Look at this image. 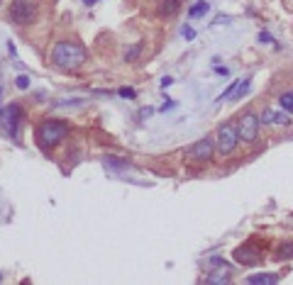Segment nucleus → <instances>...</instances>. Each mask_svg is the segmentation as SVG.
Masks as SVG:
<instances>
[{"label": "nucleus", "mask_w": 293, "mask_h": 285, "mask_svg": "<svg viewBox=\"0 0 293 285\" xmlns=\"http://www.w3.org/2000/svg\"><path fill=\"white\" fill-rule=\"evenodd\" d=\"M49 59H52V64H54L56 68H61V71H76V68H81V66L88 61V51H86L83 44H78V42H66V39H64V42H56V44H54Z\"/></svg>", "instance_id": "1"}, {"label": "nucleus", "mask_w": 293, "mask_h": 285, "mask_svg": "<svg viewBox=\"0 0 293 285\" xmlns=\"http://www.w3.org/2000/svg\"><path fill=\"white\" fill-rule=\"evenodd\" d=\"M69 134V122L64 119H44L39 122L37 132H35V139H37V147L42 151H49L52 147H56L59 141H64Z\"/></svg>", "instance_id": "2"}, {"label": "nucleus", "mask_w": 293, "mask_h": 285, "mask_svg": "<svg viewBox=\"0 0 293 285\" xmlns=\"http://www.w3.org/2000/svg\"><path fill=\"white\" fill-rule=\"evenodd\" d=\"M237 141H239V136H237V124L225 122V124L218 127V141H215V149H218L220 156H232L235 149H237Z\"/></svg>", "instance_id": "3"}, {"label": "nucleus", "mask_w": 293, "mask_h": 285, "mask_svg": "<svg viewBox=\"0 0 293 285\" xmlns=\"http://www.w3.org/2000/svg\"><path fill=\"white\" fill-rule=\"evenodd\" d=\"M259 129H261V122L254 112H244L242 119L237 122V136L239 141H244V144H254V141L259 139Z\"/></svg>", "instance_id": "4"}, {"label": "nucleus", "mask_w": 293, "mask_h": 285, "mask_svg": "<svg viewBox=\"0 0 293 285\" xmlns=\"http://www.w3.org/2000/svg\"><path fill=\"white\" fill-rule=\"evenodd\" d=\"M10 20L18 25H30L37 20V3L35 0H13L10 3Z\"/></svg>", "instance_id": "5"}, {"label": "nucleus", "mask_w": 293, "mask_h": 285, "mask_svg": "<svg viewBox=\"0 0 293 285\" xmlns=\"http://www.w3.org/2000/svg\"><path fill=\"white\" fill-rule=\"evenodd\" d=\"M213 154H215V144H213L210 136H205V139L196 141V144L186 151V161H191V164H208L213 159Z\"/></svg>", "instance_id": "6"}, {"label": "nucleus", "mask_w": 293, "mask_h": 285, "mask_svg": "<svg viewBox=\"0 0 293 285\" xmlns=\"http://www.w3.org/2000/svg\"><path fill=\"white\" fill-rule=\"evenodd\" d=\"M3 122L8 127V132L13 136H18V129H20V122H22V107L18 102H10L3 107Z\"/></svg>", "instance_id": "7"}, {"label": "nucleus", "mask_w": 293, "mask_h": 285, "mask_svg": "<svg viewBox=\"0 0 293 285\" xmlns=\"http://www.w3.org/2000/svg\"><path fill=\"white\" fill-rule=\"evenodd\" d=\"M259 122L261 127H269V124H276V127H291V117L286 110H274V107H266L261 115H259Z\"/></svg>", "instance_id": "8"}, {"label": "nucleus", "mask_w": 293, "mask_h": 285, "mask_svg": "<svg viewBox=\"0 0 293 285\" xmlns=\"http://www.w3.org/2000/svg\"><path fill=\"white\" fill-rule=\"evenodd\" d=\"M235 258H237L239 263H244V266H259V263H261V251H259L256 246L244 244V246L235 249Z\"/></svg>", "instance_id": "9"}, {"label": "nucleus", "mask_w": 293, "mask_h": 285, "mask_svg": "<svg viewBox=\"0 0 293 285\" xmlns=\"http://www.w3.org/2000/svg\"><path fill=\"white\" fill-rule=\"evenodd\" d=\"M227 280H230V268H225V266H218V270L205 275V283H210V285H222Z\"/></svg>", "instance_id": "10"}, {"label": "nucleus", "mask_w": 293, "mask_h": 285, "mask_svg": "<svg viewBox=\"0 0 293 285\" xmlns=\"http://www.w3.org/2000/svg\"><path fill=\"white\" fill-rule=\"evenodd\" d=\"M249 285H276L278 283V275L276 273H254L247 278Z\"/></svg>", "instance_id": "11"}, {"label": "nucleus", "mask_w": 293, "mask_h": 285, "mask_svg": "<svg viewBox=\"0 0 293 285\" xmlns=\"http://www.w3.org/2000/svg\"><path fill=\"white\" fill-rule=\"evenodd\" d=\"M179 10H181V0H162V5H159L162 17H174Z\"/></svg>", "instance_id": "12"}, {"label": "nucleus", "mask_w": 293, "mask_h": 285, "mask_svg": "<svg viewBox=\"0 0 293 285\" xmlns=\"http://www.w3.org/2000/svg\"><path fill=\"white\" fill-rule=\"evenodd\" d=\"M103 164H105V168H110V171H125V168H129V161H127V159H120V156H105Z\"/></svg>", "instance_id": "13"}, {"label": "nucleus", "mask_w": 293, "mask_h": 285, "mask_svg": "<svg viewBox=\"0 0 293 285\" xmlns=\"http://www.w3.org/2000/svg\"><path fill=\"white\" fill-rule=\"evenodd\" d=\"M208 10H210V3H205V0H198L196 5H191V10H188V17H191V20H196V17H203Z\"/></svg>", "instance_id": "14"}, {"label": "nucleus", "mask_w": 293, "mask_h": 285, "mask_svg": "<svg viewBox=\"0 0 293 285\" xmlns=\"http://www.w3.org/2000/svg\"><path fill=\"white\" fill-rule=\"evenodd\" d=\"M278 105H281V110H286L288 115H293V90L281 93L278 95Z\"/></svg>", "instance_id": "15"}, {"label": "nucleus", "mask_w": 293, "mask_h": 285, "mask_svg": "<svg viewBox=\"0 0 293 285\" xmlns=\"http://www.w3.org/2000/svg\"><path fill=\"white\" fill-rule=\"evenodd\" d=\"M276 258H281V261H288V258H293V241H286V244H281V246L276 249Z\"/></svg>", "instance_id": "16"}, {"label": "nucleus", "mask_w": 293, "mask_h": 285, "mask_svg": "<svg viewBox=\"0 0 293 285\" xmlns=\"http://www.w3.org/2000/svg\"><path fill=\"white\" fill-rule=\"evenodd\" d=\"M249 85H252V81L249 78H244V81H239V85H237V90H235V95L230 98V100H239L247 90H249Z\"/></svg>", "instance_id": "17"}, {"label": "nucleus", "mask_w": 293, "mask_h": 285, "mask_svg": "<svg viewBox=\"0 0 293 285\" xmlns=\"http://www.w3.org/2000/svg\"><path fill=\"white\" fill-rule=\"evenodd\" d=\"M139 54H142V42H139V44H134V47H129V51L125 54V61H137V59H139Z\"/></svg>", "instance_id": "18"}, {"label": "nucleus", "mask_w": 293, "mask_h": 285, "mask_svg": "<svg viewBox=\"0 0 293 285\" xmlns=\"http://www.w3.org/2000/svg\"><path fill=\"white\" fill-rule=\"evenodd\" d=\"M181 37H183L186 42H193V39H196V30L188 27V25H183V27H181Z\"/></svg>", "instance_id": "19"}, {"label": "nucleus", "mask_w": 293, "mask_h": 285, "mask_svg": "<svg viewBox=\"0 0 293 285\" xmlns=\"http://www.w3.org/2000/svg\"><path fill=\"white\" fill-rule=\"evenodd\" d=\"M15 85H18L20 90H27V88H30V76H18Z\"/></svg>", "instance_id": "20"}, {"label": "nucleus", "mask_w": 293, "mask_h": 285, "mask_svg": "<svg viewBox=\"0 0 293 285\" xmlns=\"http://www.w3.org/2000/svg\"><path fill=\"white\" fill-rule=\"evenodd\" d=\"M117 93H120V98H127V100H132V98H134V95H137V93H134V90H132V88H120V90H117Z\"/></svg>", "instance_id": "21"}, {"label": "nucleus", "mask_w": 293, "mask_h": 285, "mask_svg": "<svg viewBox=\"0 0 293 285\" xmlns=\"http://www.w3.org/2000/svg\"><path fill=\"white\" fill-rule=\"evenodd\" d=\"M259 42H266V44H274V37L269 32H259Z\"/></svg>", "instance_id": "22"}, {"label": "nucleus", "mask_w": 293, "mask_h": 285, "mask_svg": "<svg viewBox=\"0 0 293 285\" xmlns=\"http://www.w3.org/2000/svg\"><path fill=\"white\" fill-rule=\"evenodd\" d=\"M215 73H218V76H230V68H227V66H220V64H218V66H215Z\"/></svg>", "instance_id": "23"}, {"label": "nucleus", "mask_w": 293, "mask_h": 285, "mask_svg": "<svg viewBox=\"0 0 293 285\" xmlns=\"http://www.w3.org/2000/svg\"><path fill=\"white\" fill-rule=\"evenodd\" d=\"M225 263H227V261H225V258H220V256L210 258V266H213V268H218V266H225Z\"/></svg>", "instance_id": "24"}, {"label": "nucleus", "mask_w": 293, "mask_h": 285, "mask_svg": "<svg viewBox=\"0 0 293 285\" xmlns=\"http://www.w3.org/2000/svg\"><path fill=\"white\" fill-rule=\"evenodd\" d=\"M174 105H176L174 100H166V102H164V105H162L159 110H162V112H166V110H174Z\"/></svg>", "instance_id": "25"}, {"label": "nucleus", "mask_w": 293, "mask_h": 285, "mask_svg": "<svg viewBox=\"0 0 293 285\" xmlns=\"http://www.w3.org/2000/svg\"><path fill=\"white\" fill-rule=\"evenodd\" d=\"M8 51H10L13 59H18V51H15V44H13V42H8Z\"/></svg>", "instance_id": "26"}, {"label": "nucleus", "mask_w": 293, "mask_h": 285, "mask_svg": "<svg viewBox=\"0 0 293 285\" xmlns=\"http://www.w3.org/2000/svg\"><path fill=\"white\" fill-rule=\"evenodd\" d=\"M174 83V78L171 76H166V78H162V88H166V85H171Z\"/></svg>", "instance_id": "27"}, {"label": "nucleus", "mask_w": 293, "mask_h": 285, "mask_svg": "<svg viewBox=\"0 0 293 285\" xmlns=\"http://www.w3.org/2000/svg\"><path fill=\"white\" fill-rule=\"evenodd\" d=\"M83 3H86V5H95V3H98V0H83Z\"/></svg>", "instance_id": "28"}, {"label": "nucleus", "mask_w": 293, "mask_h": 285, "mask_svg": "<svg viewBox=\"0 0 293 285\" xmlns=\"http://www.w3.org/2000/svg\"><path fill=\"white\" fill-rule=\"evenodd\" d=\"M0 280H3V273H0Z\"/></svg>", "instance_id": "29"}, {"label": "nucleus", "mask_w": 293, "mask_h": 285, "mask_svg": "<svg viewBox=\"0 0 293 285\" xmlns=\"http://www.w3.org/2000/svg\"><path fill=\"white\" fill-rule=\"evenodd\" d=\"M0 115H3V107H0Z\"/></svg>", "instance_id": "30"}, {"label": "nucleus", "mask_w": 293, "mask_h": 285, "mask_svg": "<svg viewBox=\"0 0 293 285\" xmlns=\"http://www.w3.org/2000/svg\"><path fill=\"white\" fill-rule=\"evenodd\" d=\"M0 5H3V0H0Z\"/></svg>", "instance_id": "31"}, {"label": "nucleus", "mask_w": 293, "mask_h": 285, "mask_svg": "<svg viewBox=\"0 0 293 285\" xmlns=\"http://www.w3.org/2000/svg\"><path fill=\"white\" fill-rule=\"evenodd\" d=\"M291 3H293V0H291Z\"/></svg>", "instance_id": "32"}]
</instances>
